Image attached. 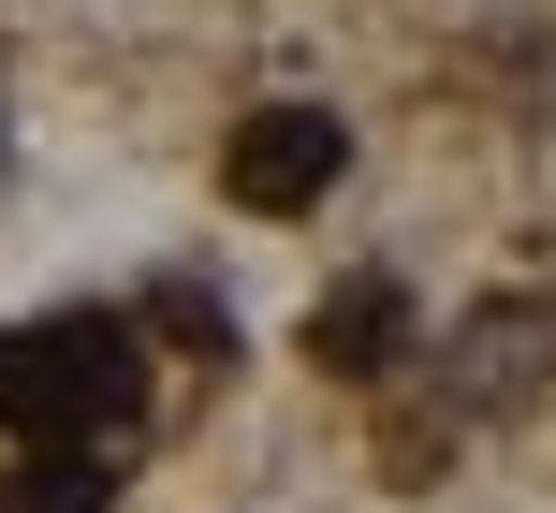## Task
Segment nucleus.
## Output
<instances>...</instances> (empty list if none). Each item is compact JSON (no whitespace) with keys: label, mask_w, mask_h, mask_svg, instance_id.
Here are the masks:
<instances>
[{"label":"nucleus","mask_w":556,"mask_h":513,"mask_svg":"<svg viewBox=\"0 0 556 513\" xmlns=\"http://www.w3.org/2000/svg\"><path fill=\"white\" fill-rule=\"evenodd\" d=\"M132 397H147V338L117 309L0 338V426H29V440H103V426H132Z\"/></svg>","instance_id":"f257e3e1"},{"label":"nucleus","mask_w":556,"mask_h":513,"mask_svg":"<svg viewBox=\"0 0 556 513\" xmlns=\"http://www.w3.org/2000/svg\"><path fill=\"white\" fill-rule=\"evenodd\" d=\"M337 176H352V117L337 103H264V117H235V147H220V191L250 205V221H293Z\"/></svg>","instance_id":"f03ea898"},{"label":"nucleus","mask_w":556,"mask_h":513,"mask_svg":"<svg viewBox=\"0 0 556 513\" xmlns=\"http://www.w3.org/2000/svg\"><path fill=\"white\" fill-rule=\"evenodd\" d=\"M395 352H410V279H337L323 309H307V367H337V381H381Z\"/></svg>","instance_id":"7ed1b4c3"},{"label":"nucleus","mask_w":556,"mask_h":513,"mask_svg":"<svg viewBox=\"0 0 556 513\" xmlns=\"http://www.w3.org/2000/svg\"><path fill=\"white\" fill-rule=\"evenodd\" d=\"M103 485H117L103 440H29V485L0 499V513H103Z\"/></svg>","instance_id":"20e7f679"}]
</instances>
